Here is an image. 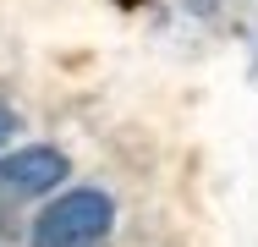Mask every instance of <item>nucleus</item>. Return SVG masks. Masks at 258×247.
Here are the masks:
<instances>
[{
    "label": "nucleus",
    "instance_id": "f257e3e1",
    "mask_svg": "<svg viewBox=\"0 0 258 247\" xmlns=\"http://www.w3.org/2000/svg\"><path fill=\"white\" fill-rule=\"evenodd\" d=\"M115 225V203L99 187H72L33 220V247H99Z\"/></svg>",
    "mask_w": 258,
    "mask_h": 247
},
{
    "label": "nucleus",
    "instance_id": "20e7f679",
    "mask_svg": "<svg viewBox=\"0 0 258 247\" xmlns=\"http://www.w3.org/2000/svg\"><path fill=\"white\" fill-rule=\"evenodd\" d=\"M121 6H138V0H121Z\"/></svg>",
    "mask_w": 258,
    "mask_h": 247
},
{
    "label": "nucleus",
    "instance_id": "7ed1b4c3",
    "mask_svg": "<svg viewBox=\"0 0 258 247\" xmlns=\"http://www.w3.org/2000/svg\"><path fill=\"white\" fill-rule=\"evenodd\" d=\"M11 132H17V115H11V104H0V143H6Z\"/></svg>",
    "mask_w": 258,
    "mask_h": 247
},
{
    "label": "nucleus",
    "instance_id": "f03ea898",
    "mask_svg": "<svg viewBox=\"0 0 258 247\" xmlns=\"http://www.w3.org/2000/svg\"><path fill=\"white\" fill-rule=\"evenodd\" d=\"M72 176L66 154L50 143H33V148H17L0 159V198H39V193H55L60 181Z\"/></svg>",
    "mask_w": 258,
    "mask_h": 247
}]
</instances>
